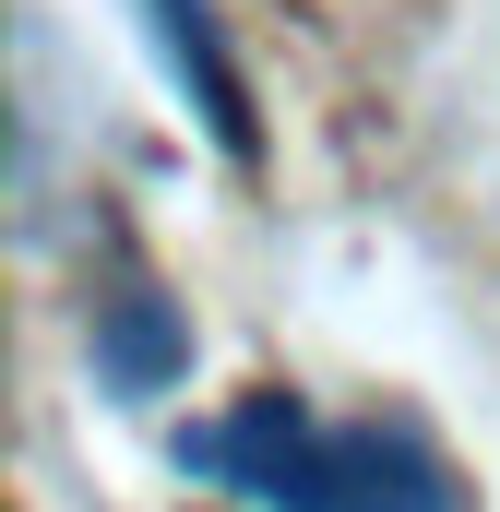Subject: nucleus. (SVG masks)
<instances>
[{"mask_svg":"<svg viewBox=\"0 0 500 512\" xmlns=\"http://www.w3.org/2000/svg\"><path fill=\"white\" fill-rule=\"evenodd\" d=\"M179 465L239 489L250 512H465L453 465L393 417H322L298 393H239L227 417L179 429Z\"/></svg>","mask_w":500,"mask_h":512,"instance_id":"1","label":"nucleus"},{"mask_svg":"<svg viewBox=\"0 0 500 512\" xmlns=\"http://www.w3.org/2000/svg\"><path fill=\"white\" fill-rule=\"evenodd\" d=\"M143 36L179 72V96L203 108V131L227 155H250V96H239V72H227V48H215V24H203V0H143Z\"/></svg>","mask_w":500,"mask_h":512,"instance_id":"2","label":"nucleus"},{"mask_svg":"<svg viewBox=\"0 0 500 512\" xmlns=\"http://www.w3.org/2000/svg\"><path fill=\"white\" fill-rule=\"evenodd\" d=\"M96 358H108V382H120V393H155L179 358H191V334H179L155 298H120V322L96 334Z\"/></svg>","mask_w":500,"mask_h":512,"instance_id":"3","label":"nucleus"}]
</instances>
